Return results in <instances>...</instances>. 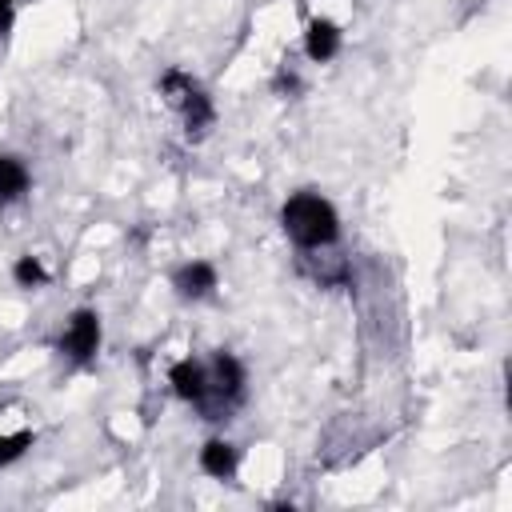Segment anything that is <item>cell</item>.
Instances as JSON below:
<instances>
[{
	"label": "cell",
	"instance_id": "1",
	"mask_svg": "<svg viewBox=\"0 0 512 512\" xmlns=\"http://www.w3.org/2000/svg\"><path fill=\"white\" fill-rule=\"evenodd\" d=\"M280 228L304 252L332 248L340 240V216H336V208L320 192H296V196H288L284 208H280Z\"/></svg>",
	"mask_w": 512,
	"mask_h": 512
},
{
	"label": "cell",
	"instance_id": "2",
	"mask_svg": "<svg viewBox=\"0 0 512 512\" xmlns=\"http://www.w3.org/2000/svg\"><path fill=\"white\" fill-rule=\"evenodd\" d=\"M208 384H212V392H208L204 404H196V408L204 412V420H228V412L244 404V384H248L244 364H240L232 352L220 348L216 360H212V376H208Z\"/></svg>",
	"mask_w": 512,
	"mask_h": 512
},
{
	"label": "cell",
	"instance_id": "3",
	"mask_svg": "<svg viewBox=\"0 0 512 512\" xmlns=\"http://www.w3.org/2000/svg\"><path fill=\"white\" fill-rule=\"evenodd\" d=\"M100 340H104V328H100V316L92 308H76L68 316V328L60 336V352L72 360V364H92L96 352H100Z\"/></svg>",
	"mask_w": 512,
	"mask_h": 512
},
{
	"label": "cell",
	"instance_id": "4",
	"mask_svg": "<svg viewBox=\"0 0 512 512\" xmlns=\"http://www.w3.org/2000/svg\"><path fill=\"white\" fill-rule=\"evenodd\" d=\"M168 384H172V392H176L184 404H204V396L212 392L208 368H204L200 360H192V356H184V360H176V364L168 368Z\"/></svg>",
	"mask_w": 512,
	"mask_h": 512
},
{
	"label": "cell",
	"instance_id": "5",
	"mask_svg": "<svg viewBox=\"0 0 512 512\" xmlns=\"http://www.w3.org/2000/svg\"><path fill=\"white\" fill-rule=\"evenodd\" d=\"M172 288L180 300H208L216 292V268L208 260H188L172 272Z\"/></svg>",
	"mask_w": 512,
	"mask_h": 512
},
{
	"label": "cell",
	"instance_id": "6",
	"mask_svg": "<svg viewBox=\"0 0 512 512\" xmlns=\"http://www.w3.org/2000/svg\"><path fill=\"white\" fill-rule=\"evenodd\" d=\"M340 40H344V32H340V24L328 20V16H316V20H308V28H304V52H308L312 64H328V60L340 52Z\"/></svg>",
	"mask_w": 512,
	"mask_h": 512
},
{
	"label": "cell",
	"instance_id": "7",
	"mask_svg": "<svg viewBox=\"0 0 512 512\" xmlns=\"http://www.w3.org/2000/svg\"><path fill=\"white\" fill-rule=\"evenodd\" d=\"M180 112V120H184V132H188V140H204L208 136V128L216 124V108H212V96L196 84L188 96H184V104L176 108Z\"/></svg>",
	"mask_w": 512,
	"mask_h": 512
},
{
	"label": "cell",
	"instance_id": "8",
	"mask_svg": "<svg viewBox=\"0 0 512 512\" xmlns=\"http://www.w3.org/2000/svg\"><path fill=\"white\" fill-rule=\"evenodd\" d=\"M28 184H32L28 164H24L20 156L0 152V204H16V200H24Z\"/></svg>",
	"mask_w": 512,
	"mask_h": 512
},
{
	"label": "cell",
	"instance_id": "9",
	"mask_svg": "<svg viewBox=\"0 0 512 512\" xmlns=\"http://www.w3.org/2000/svg\"><path fill=\"white\" fill-rule=\"evenodd\" d=\"M200 468H204L208 476H216V480H228V476L236 472V448H232L228 440L212 436V440L200 448Z\"/></svg>",
	"mask_w": 512,
	"mask_h": 512
},
{
	"label": "cell",
	"instance_id": "10",
	"mask_svg": "<svg viewBox=\"0 0 512 512\" xmlns=\"http://www.w3.org/2000/svg\"><path fill=\"white\" fill-rule=\"evenodd\" d=\"M324 248H316V256H304V272L316 280V284H324V288H336V284H344L348 280V264L340 260V256H320Z\"/></svg>",
	"mask_w": 512,
	"mask_h": 512
},
{
	"label": "cell",
	"instance_id": "11",
	"mask_svg": "<svg viewBox=\"0 0 512 512\" xmlns=\"http://www.w3.org/2000/svg\"><path fill=\"white\" fill-rule=\"evenodd\" d=\"M12 280H16L20 288H44V284H48V272H44L40 256L24 252V256H16V264H12Z\"/></svg>",
	"mask_w": 512,
	"mask_h": 512
},
{
	"label": "cell",
	"instance_id": "12",
	"mask_svg": "<svg viewBox=\"0 0 512 512\" xmlns=\"http://www.w3.org/2000/svg\"><path fill=\"white\" fill-rule=\"evenodd\" d=\"M32 440H36V432H28V428H20V432H8V436H0V468H8L12 460H20L28 448H32Z\"/></svg>",
	"mask_w": 512,
	"mask_h": 512
},
{
	"label": "cell",
	"instance_id": "13",
	"mask_svg": "<svg viewBox=\"0 0 512 512\" xmlns=\"http://www.w3.org/2000/svg\"><path fill=\"white\" fill-rule=\"evenodd\" d=\"M272 88H276V96H300V88H304V84H300V76L284 64V68L272 76Z\"/></svg>",
	"mask_w": 512,
	"mask_h": 512
},
{
	"label": "cell",
	"instance_id": "14",
	"mask_svg": "<svg viewBox=\"0 0 512 512\" xmlns=\"http://www.w3.org/2000/svg\"><path fill=\"white\" fill-rule=\"evenodd\" d=\"M16 24V0H0V36H8Z\"/></svg>",
	"mask_w": 512,
	"mask_h": 512
}]
</instances>
